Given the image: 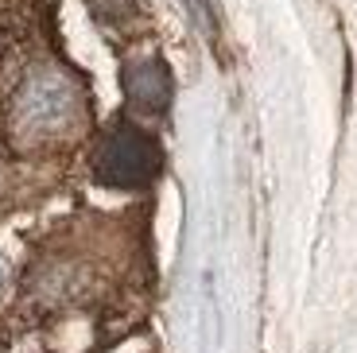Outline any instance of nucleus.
<instances>
[{
  "label": "nucleus",
  "instance_id": "20e7f679",
  "mask_svg": "<svg viewBox=\"0 0 357 353\" xmlns=\"http://www.w3.org/2000/svg\"><path fill=\"white\" fill-rule=\"evenodd\" d=\"M89 4H93V12L101 20H116V16H125V8H128V0H89Z\"/></svg>",
  "mask_w": 357,
  "mask_h": 353
},
{
  "label": "nucleus",
  "instance_id": "f257e3e1",
  "mask_svg": "<svg viewBox=\"0 0 357 353\" xmlns=\"http://www.w3.org/2000/svg\"><path fill=\"white\" fill-rule=\"evenodd\" d=\"M93 175L105 186L140 190V186H148L160 175V144L144 128H136V124H116V128L105 133V140L98 144Z\"/></svg>",
  "mask_w": 357,
  "mask_h": 353
},
{
  "label": "nucleus",
  "instance_id": "f03ea898",
  "mask_svg": "<svg viewBox=\"0 0 357 353\" xmlns=\"http://www.w3.org/2000/svg\"><path fill=\"white\" fill-rule=\"evenodd\" d=\"M78 109H82V98L66 74L36 70L16 98V128H24L31 136L66 133L78 121Z\"/></svg>",
  "mask_w": 357,
  "mask_h": 353
},
{
  "label": "nucleus",
  "instance_id": "7ed1b4c3",
  "mask_svg": "<svg viewBox=\"0 0 357 353\" xmlns=\"http://www.w3.org/2000/svg\"><path fill=\"white\" fill-rule=\"evenodd\" d=\"M125 82V98L140 113H163L171 105V70L163 59H136L121 74Z\"/></svg>",
  "mask_w": 357,
  "mask_h": 353
}]
</instances>
